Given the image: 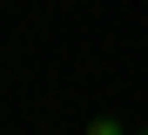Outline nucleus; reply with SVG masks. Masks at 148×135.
I'll use <instances>...</instances> for the list:
<instances>
[{
  "mask_svg": "<svg viewBox=\"0 0 148 135\" xmlns=\"http://www.w3.org/2000/svg\"><path fill=\"white\" fill-rule=\"evenodd\" d=\"M88 135H128V128H121V115H94V122H88Z\"/></svg>",
  "mask_w": 148,
  "mask_h": 135,
  "instance_id": "1",
  "label": "nucleus"
}]
</instances>
